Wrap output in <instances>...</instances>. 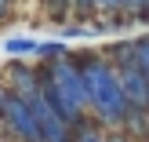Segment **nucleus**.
<instances>
[{
	"mask_svg": "<svg viewBox=\"0 0 149 142\" xmlns=\"http://www.w3.org/2000/svg\"><path fill=\"white\" fill-rule=\"evenodd\" d=\"M36 51H40V55H47V58H65V44H58V40H51V44H36Z\"/></svg>",
	"mask_w": 149,
	"mask_h": 142,
	"instance_id": "423d86ee",
	"label": "nucleus"
},
{
	"mask_svg": "<svg viewBox=\"0 0 149 142\" xmlns=\"http://www.w3.org/2000/svg\"><path fill=\"white\" fill-rule=\"evenodd\" d=\"M73 62H77V73H80V87H84V106H91V113L98 117L102 128L120 131L124 117L131 109L120 91V80H116V66L102 55H80Z\"/></svg>",
	"mask_w": 149,
	"mask_h": 142,
	"instance_id": "f257e3e1",
	"label": "nucleus"
},
{
	"mask_svg": "<svg viewBox=\"0 0 149 142\" xmlns=\"http://www.w3.org/2000/svg\"><path fill=\"white\" fill-rule=\"evenodd\" d=\"M120 4H124V0H95L98 11H120Z\"/></svg>",
	"mask_w": 149,
	"mask_h": 142,
	"instance_id": "1a4fd4ad",
	"label": "nucleus"
},
{
	"mask_svg": "<svg viewBox=\"0 0 149 142\" xmlns=\"http://www.w3.org/2000/svg\"><path fill=\"white\" fill-rule=\"evenodd\" d=\"M4 48L11 51V55H26V51H36V40H22L18 36V40H7Z\"/></svg>",
	"mask_w": 149,
	"mask_h": 142,
	"instance_id": "0eeeda50",
	"label": "nucleus"
},
{
	"mask_svg": "<svg viewBox=\"0 0 149 142\" xmlns=\"http://www.w3.org/2000/svg\"><path fill=\"white\" fill-rule=\"evenodd\" d=\"M0 142H4V131H0Z\"/></svg>",
	"mask_w": 149,
	"mask_h": 142,
	"instance_id": "ddd939ff",
	"label": "nucleus"
},
{
	"mask_svg": "<svg viewBox=\"0 0 149 142\" xmlns=\"http://www.w3.org/2000/svg\"><path fill=\"white\" fill-rule=\"evenodd\" d=\"M0 131H7L15 142H40V131H36L29 102L15 99V95H7L4 106H0Z\"/></svg>",
	"mask_w": 149,
	"mask_h": 142,
	"instance_id": "f03ea898",
	"label": "nucleus"
},
{
	"mask_svg": "<svg viewBox=\"0 0 149 142\" xmlns=\"http://www.w3.org/2000/svg\"><path fill=\"white\" fill-rule=\"evenodd\" d=\"M7 95H15V99H36V91H40V73H33L29 66L22 62H11V69H7Z\"/></svg>",
	"mask_w": 149,
	"mask_h": 142,
	"instance_id": "20e7f679",
	"label": "nucleus"
},
{
	"mask_svg": "<svg viewBox=\"0 0 149 142\" xmlns=\"http://www.w3.org/2000/svg\"><path fill=\"white\" fill-rule=\"evenodd\" d=\"M142 7H146V0H124V4H120V11H131V15H142Z\"/></svg>",
	"mask_w": 149,
	"mask_h": 142,
	"instance_id": "6e6552de",
	"label": "nucleus"
},
{
	"mask_svg": "<svg viewBox=\"0 0 149 142\" xmlns=\"http://www.w3.org/2000/svg\"><path fill=\"white\" fill-rule=\"evenodd\" d=\"M73 142H106V135H102L98 128H91V124H80V128H73Z\"/></svg>",
	"mask_w": 149,
	"mask_h": 142,
	"instance_id": "39448f33",
	"label": "nucleus"
},
{
	"mask_svg": "<svg viewBox=\"0 0 149 142\" xmlns=\"http://www.w3.org/2000/svg\"><path fill=\"white\" fill-rule=\"evenodd\" d=\"M116 80H120V91L124 99H127V109H138V113H146V102H149V91H146V73L138 69H116Z\"/></svg>",
	"mask_w": 149,
	"mask_h": 142,
	"instance_id": "7ed1b4c3",
	"label": "nucleus"
},
{
	"mask_svg": "<svg viewBox=\"0 0 149 142\" xmlns=\"http://www.w3.org/2000/svg\"><path fill=\"white\" fill-rule=\"evenodd\" d=\"M4 99H7V87H4V80H0V106H4Z\"/></svg>",
	"mask_w": 149,
	"mask_h": 142,
	"instance_id": "9b49d317",
	"label": "nucleus"
},
{
	"mask_svg": "<svg viewBox=\"0 0 149 142\" xmlns=\"http://www.w3.org/2000/svg\"><path fill=\"white\" fill-rule=\"evenodd\" d=\"M4 15H7V0H0V18H4Z\"/></svg>",
	"mask_w": 149,
	"mask_h": 142,
	"instance_id": "f8f14e48",
	"label": "nucleus"
},
{
	"mask_svg": "<svg viewBox=\"0 0 149 142\" xmlns=\"http://www.w3.org/2000/svg\"><path fill=\"white\" fill-rule=\"evenodd\" d=\"M106 142H131L127 135H120V131H113V135H106Z\"/></svg>",
	"mask_w": 149,
	"mask_h": 142,
	"instance_id": "9d476101",
	"label": "nucleus"
}]
</instances>
